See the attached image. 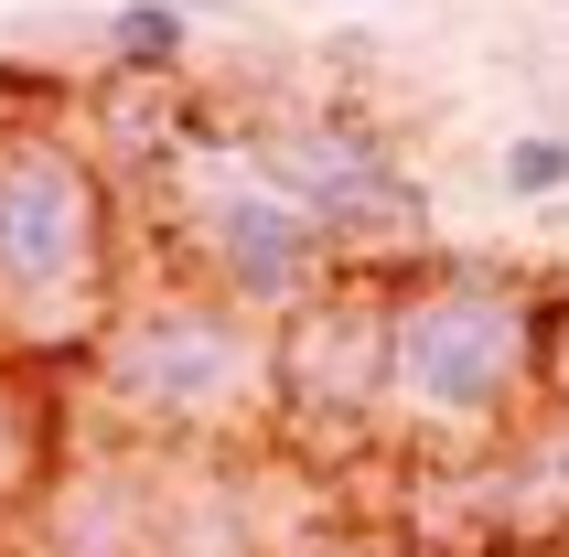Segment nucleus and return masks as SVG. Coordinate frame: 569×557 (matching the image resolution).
<instances>
[{
  "label": "nucleus",
  "mask_w": 569,
  "mask_h": 557,
  "mask_svg": "<svg viewBox=\"0 0 569 557\" xmlns=\"http://www.w3.org/2000/svg\"><path fill=\"white\" fill-rule=\"evenodd\" d=\"M548 301L559 278L483 247L387 257V450L462 472L548 397Z\"/></svg>",
  "instance_id": "1"
},
{
  "label": "nucleus",
  "mask_w": 569,
  "mask_h": 557,
  "mask_svg": "<svg viewBox=\"0 0 569 557\" xmlns=\"http://www.w3.org/2000/svg\"><path fill=\"white\" fill-rule=\"evenodd\" d=\"M76 418L151 462H237L269 439V322L204 278L140 269L76 354Z\"/></svg>",
  "instance_id": "2"
},
{
  "label": "nucleus",
  "mask_w": 569,
  "mask_h": 557,
  "mask_svg": "<svg viewBox=\"0 0 569 557\" xmlns=\"http://www.w3.org/2000/svg\"><path fill=\"white\" fill-rule=\"evenodd\" d=\"M129 278H140V215L119 161L64 119H0V354L64 365L87 354Z\"/></svg>",
  "instance_id": "3"
},
{
  "label": "nucleus",
  "mask_w": 569,
  "mask_h": 557,
  "mask_svg": "<svg viewBox=\"0 0 569 557\" xmlns=\"http://www.w3.org/2000/svg\"><path fill=\"white\" fill-rule=\"evenodd\" d=\"M119 183H129V215H140L151 269L204 278V290H226V301H248L258 322L290 311L301 290H322V278L345 269V236L258 161L248 119L193 108L183 140L151 151L140 172H119Z\"/></svg>",
  "instance_id": "4"
},
{
  "label": "nucleus",
  "mask_w": 569,
  "mask_h": 557,
  "mask_svg": "<svg viewBox=\"0 0 569 557\" xmlns=\"http://www.w3.org/2000/svg\"><path fill=\"white\" fill-rule=\"evenodd\" d=\"M269 450L312 472L387 450V257L345 269L269 311Z\"/></svg>",
  "instance_id": "5"
},
{
  "label": "nucleus",
  "mask_w": 569,
  "mask_h": 557,
  "mask_svg": "<svg viewBox=\"0 0 569 557\" xmlns=\"http://www.w3.org/2000/svg\"><path fill=\"white\" fill-rule=\"evenodd\" d=\"M248 140H258V161L345 236V257H419L430 247V193H419L409 151H398V129H387L377 108H355V97L258 108Z\"/></svg>",
  "instance_id": "6"
},
{
  "label": "nucleus",
  "mask_w": 569,
  "mask_h": 557,
  "mask_svg": "<svg viewBox=\"0 0 569 557\" xmlns=\"http://www.w3.org/2000/svg\"><path fill=\"white\" fill-rule=\"evenodd\" d=\"M451 504H462V526H473L495 557L569 547V407L538 397L506 439H483L473 462L451 472Z\"/></svg>",
  "instance_id": "7"
},
{
  "label": "nucleus",
  "mask_w": 569,
  "mask_h": 557,
  "mask_svg": "<svg viewBox=\"0 0 569 557\" xmlns=\"http://www.w3.org/2000/svg\"><path fill=\"white\" fill-rule=\"evenodd\" d=\"M64 429H76V375L0 354V526L43 504V483L64 472Z\"/></svg>",
  "instance_id": "8"
},
{
  "label": "nucleus",
  "mask_w": 569,
  "mask_h": 557,
  "mask_svg": "<svg viewBox=\"0 0 569 557\" xmlns=\"http://www.w3.org/2000/svg\"><path fill=\"white\" fill-rule=\"evenodd\" d=\"M97 43H108V75H140V87H183L193 75V22L161 11V0H119L97 22Z\"/></svg>",
  "instance_id": "9"
},
{
  "label": "nucleus",
  "mask_w": 569,
  "mask_h": 557,
  "mask_svg": "<svg viewBox=\"0 0 569 557\" xmlns=\"http://www.w3.org/2000/svg\"><path fill=\"white\" fill-rule=\"evenodd\" d=\"M495 183H506L516 204H548V193H569V129H516L506 151H495Z\"/></svg>",
  "instance_id": "10"
},
{
  "label": "nucleus",
  "mask_w": 569,
  "mask_h": 557,
  "mask_svg": "<svg viewBox=\"0 0 569 557\" xmlns=\"http://www.w3.org/2000/svg\"><path fill=\"white\" fill-rule=\"evenodd\" d=\"M280 557H430V547H409V536H366V526H345V536H312V547H280Z\"/></svg>",
  "instance_id": "11"
},
{
  "label": "nucleus",
  "mask_w": 569,
  "mask_h": 557,
  "mask_svg": "<svg viewBox=\"0 0 569 557\" xmlns=\"http://www.w3.org/2000/svg\"><path fill=\"white\" fill-rule=\"evenodd\" d=\"M548 397L569 407V278H559V301H548Z\"/></svg>",
  "instance_id": "12"
},
{
  "label": "nucleus",
  "mask_w": 569,
  "mask_h": 557,
  "mask_svg": "<svg viewBox=\"0 0 569 557\" xmlns=\"http://www.w3.org/2000/svg\"><path fill=\"white\" fill-rule=\"evenodd\" d=\"M161 11H183V22H248V0H161Z\"/></svg>",
  "instance_id": "13"
},
{
  "label": "nucleus",
  "mask_w": 569,
  "mask_h": 557,
  "mask_svg": "<svg viewBox=\"0 0 569 557\" xmlns=\"http://www.w3.org/2000/svg\"><path fill=\"white\" fill-rule=\"evenodd\" d=\"M559 11H569V0H559Z\"/></svg>",
  "instance_id": "14"
}]
</instances>
